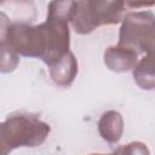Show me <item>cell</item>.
<instances>
[{"mask_svg":"<svg viewBox=\"0 0 155 155\" xmlns=\"http://www.w3.org/2000/svg\"><path fill=\"white\" fill-rule=\"evenodd\" d=\"M0 16L1 42L10 46L17 54L40 58L51 67L70 52L68 22L47 18L45 23L31 25L23 22H7L4 12Z\"/></svg>","mask_w":155,"mask_h":155,"instance_id":"6da1fadb","label":"cell"},{"mask_svg":"<svg viewBox=\"0 0 155 155\" xmlns=\"http://www.w3.org/2000/svg\"><path fill=\"white\" fill-rule=\"evenodd\" d=\"M51 132L48 124L31 114H13L0 125L1 155L21 147H39Z\"/></svg>","mask_w":155,"mask_h":155,"instance_id":"7a4b0ae2","label":"cell"},{"mask_svg":"<svg viewBox=\"0 0 155 155\" xmlns=\"http://www.w3.org/2000/svg\"><path fill=\"white\" fill-rule=\"evenodd\" d=\"M124 1L87 0L76 1V10L71 24L78 34L85 35L101 25L117 24L124 19Z\"/></svg>","mask_w":155,"mask_h":155,"instance_id":"3957f363","label":"cell"},{"mask_svg":"<svg viewBox=\"0 0 155 155\" xmlns=\"http://www.w3.org/2000/svg\"><path fill=\"white\" fill-rule=\"evenodd\" d=\"M117 45L155 56V15L149 10L128 12L122 19Z\"/></svg>","mask_w":155,"mask_h":155,"instance_id":"277c9868","label":"cell"},{"mask_svg":"<svg viewBox=\"0 0 155 155\" xmlns=\"http://www.w3.org/2000/svg\"><path fill=\"white\" fill-rule=\"evenodd\" d=\"M104 64L115 73H125L134 69L138 61V53L128 47L116 45L109 46L103 53Z\"/></svg>","mask_w":155,"mask_h":155,"instance_id":"5b68a950","label":"cell"},{"mask_svg":"<svg viewBox=\"0 0 155 155\" xmlns=\"http://www.w3.org/2000/svg\"><path fill=\"white\" fill-rule=\"evenodd\" d=\"M48 70H50V76L56 85L62 87H68L71 85V82L74 81L78 74L79 70L78 61L74 53L69 52L58 62L48 67Z\"/></svg>","mask_w":155,"mask_h":155,"instance_id":"8992f818","label":"cell"},{"mask_svg":"<svg viewBox=\"0 0 155 155\" xmlns=\"http://www.w3.org/2000/svg\"><path fill=\"white\" fill-rule=\"evenodd\" d=\"M98 132L105 142L110 144L117 143L124 133L122 115L116 110H108L103 113L98 120Z\"/></svg>","mask_w":155,"mask_h":155,"instance_id":"52a82bcc","label":"cell"},{"mask_svg":"<svg viewBox=\"0 0 155 155\" xmlns=\"http://www.w3.org/2000/svg\"><path fill=\"white\" fill-rule=\"evenodd\" d=\"M133 79L142 90H155V56L145 54L133 69Z\"/></svg>","mask_w":155,"mask_h":155,"instance_id":"ba28073f","label":"cell"},{"mask_svg":"<svg viewBox=\"0 0 155 155\" xmlns=\"http://www.w3.org/2000/svg\"><path fill=\"white\" fill-rule=\"evenodd\" d=\"M76 10V1H51L47 6V18L71 22Z\"/></svg>","mask_w":155,"mask_h":155,"instance_id":"9c48e42d","label":"cell"},{"mask_svg":"<svg viewBox=\"0 0 155 155\" xmlns=\"http://www.w3.org/2000/svg\"><path fill=\"white\" fill-rule=\"evenodd\" d=\"M114 155H150V151L144 143L131 142L124 147H120Z\"/></svg>","mask_w":155,"mask_h":155,"instance_id":"30bf717a","label":"cell"},{"mask_svg":"<svg viewBox=\"0 0 155 155\" xmlns=\"http://www.w3.org/2000/svg\"><path fill=\"white\" fill-rule=\"evenodd\" d=\"M90 155H114V154H90Z\"/></svg>","mask_w":155,"mask_h":155,"instance_id":"8fae6325","label":"cell"}]
</instances>
